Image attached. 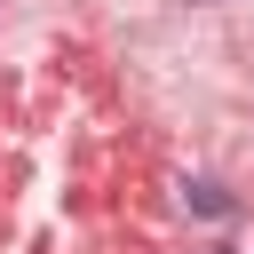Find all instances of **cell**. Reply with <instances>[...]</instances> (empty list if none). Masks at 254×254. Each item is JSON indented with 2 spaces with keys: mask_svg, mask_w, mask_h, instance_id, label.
Masks as SVG:
<instances>
[{
  "mask_svg": "<svg viewBox=\"0 0 254 254\" xmlns=\"http://www.w3.org/2000/svg\"><path fill=\"white\" fill-rule=\"evenodd\" d=\"M183 198H190V214H206V222H230V214H238V198H230L222 183H190Z\"/></svg>",
  "mask_w": 254,
  "mask_h": 254,
  "instance_id": "1",
  "label": "cell"
}]
</instances>
